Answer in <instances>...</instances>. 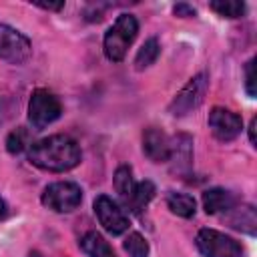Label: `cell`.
<instances>
[{
    "instance_id": "22",
    "label": "cell",
    "mask_w": 257,
    "mask_h": 257,
    "mask_svg": "<svg viewBox=\"0 0 257 257\" xmlns=\"http://www.w3.org/2000/svg\"><path fill=\"white\" fill-rule=\"evenodd\" d=\"M173 12H175V16H181V18H191V16L197 14V10H195L193 6H189V4H185V2L177 4V6L173 8Z\"/></svg>"
},
{
    "instance_id": "8",
    "label": "cell",
    "mask_w": 257,
    "mask_h": 257,
    "mask_svg": "<svg viewBox=\"0 0 257 257\" xmlns=\"http://www.w3.org/2000/svg\"><path fill=\"white\" fill-rule=\"evenodd\" d=\"M94 213H96V219L102 225V229L106 233H110L112 237L122 235L128 229V217H126V213L108 195H98L94 199Z\"/></svg>"
},
{
    "instance_id": "18",
    "label": "cell",
    "mask_w": 257,
    "mask_h": 257,
    "mask_svg": "<svg viewBox=\"0 0 257 257\" xmlns=\"http://www.w3.org/2000/svg\"><path fill=\"white\" fill-rule=\"evenodd\" d=\"M209 6L223 18H241L245 14V4L239 0H215Z\"/></svg>"
},
{
    "instance_id": "23",
    "label": "cell",
    "mask_w": 257,
    "mask_h": 257,
    "mask_svg": "<svg viewBox=\"0 0 257 257\" xmlns=\"http://www.w3.org/2000/svg\"><path fill=\"white\" fill-rule=\"evenodd\" d=\"M34 6L38 8H44V10H62L64 8V2H34Z\"/></svg>"
},
{
    "instance_id": "25",
    "label": "cell",
    "mask_w": 257,
    "mask_h": 257,
    "mask_svg": "<svg viewBox=\"0 0 257 257\" xmlns=\"http://www.w3.org/2000/svg\"><path fill=\"white\" fill-rule=\"evenodd\" d=\"M8 215V205H6V201L0 197V219H4Z\"/></svg>"
},
{
    "instance_id": "5",
    "label": "cell",
    "mask_w": 257,
    "mask_h": 257,
    "mask_svg": "<svg viewBox=\"0 0 257 257\" xmlns=\"http://www.w3.org/2000/svg\"><path fill=\"white\" fill-rule=\"evenodd\" d=\"M42 205L56 213H70L82 201V189L70 181H58L48 185L40 197Z\"/></svg>"
},
{
    "instance_id": "4",
    "label": "cell",
    "mask_w": 257,
    "mask_h": 257,
    "mask_svg": "<svg viewBox=\"0 0 257 257\" xmlns=\"http://www.w3.org/2000/svg\"><path fill=\"white\" fill-rule=\"evenodd\" d=\"M62 112V104L58 100V96H54L50 90L46 88H36L28 100V122L40 131L44 126H48L50 122H54Z\"/></svg>"
},
{
    "instance_id": "11",
    "label": "cell",
    "mask_w": 257,
    "mask_h": 257,
    "mask_svg": "<svg viewBox=\"0 0 257 257\" xmlns=\"http://www.w3.org/2000/svg\"><path fill=\"white\" fill-rule=\"evenodd\" d=\"M237 205V197L227 191V189H209L203 193V209L207 215H219V213H229Z\"/></svg>"
},
{
    "instance_id": "16",
    "label": "cell",
    "mask_w": 257,
    "mask_h": 257,
    "mask_svg": "<svg viewBox=\"0 0 257 257\" xmlns=\"http://www.w3.org/2000/svg\"><path fill=\"white\" fill-rule=\"evenodd\" d=\"M112 183H114V191L118 193L120 201L126 205L128 199H131V195H133V191H135V185H137L135 179H133V171H131V167L120 165V167L114 171V179H112Z\"/></svg>"
},
{
    "instance_id": "14",
    "label": "cell",
    "mask_w": 257,
    "mask_h": 257,
    "mask_svg": "<svg viewBox=\"0 0 257 257\" xmlns=\"http://www.w3.org/2000/svg\"><path fill=\"white\" fill-rule=\"evenodd\" d=\"M167 207L171 209V213H175L177 217H183V219H191L197 211L195 199L187 193H169L167 195Z\"/></svg>"
},
{
    "instance_id": "12",
    "label": "cell",
    "mask_w": 257,
    "mask_h": 257,
    "mask_svg": "<svg viewBox=\"0 0 257 257\" xmlns=\"http://www.w3.org/2000/svg\"><path fill=\"white\" fill-rule=\"evenodd\" d=\"M80 249L88 255V257H116L112 247L108 245V241L96 233V231H88L82 235L80 239Z\"/></svg>"
},
{
    "instance_id": "24",
    "label": "cell",
    "mask_w": 257,
    "mask_h": 257,
    "mask_svg": "<svg viewBox=\"0 0 257 257\" xmlns=\"http://www.w3.org/2000/svg\"><path fill=\"white\" fill-rule=\"evenodd\" d=\"M255 126H257V118L253 116L251 124H249V141H251V145H255Z\"/></svg>"
},
{
    "instance_id": "1",
    "label": "cell",
    "mask_w": 257,
    "mask_h": 257,
    "mask_svg": "<svg viewBox=\"0 0 257 257\" xmlns=\"http://www.w3.org/2000/svg\"><path fill=\"white\" fill-rule=\"evenodd\" d=\"M82 159L78 143L68 135H50L28 147V161L50 173H64L74 169Z\"/></svg>"
},
{
    "instance_id": "13",
    "label": "cell",
    "mask_w": 257,
    "mask_h": 257,
    "mask_svg": "<svg viewBox=\"0 0 257 257\" xmlns=\"http://www.w3.org/2000/svg\"><path fill=\"white\" fill-rule=\"evenodd\" d=\"M229 213H233L229 217V225L237 231H243V233H249V235H255V229H257V217H255V209L251 205H243V207H233Z\"/></svg>"
},
{
    "instance_id": "9",
    "label": "cell",
    "mask_w": 257,
    "mask_h": 257,
    "mask_svg": "<svg viewBox=\"0 0 257 257\" xmlns=\"http://www.w3.org/2000/svg\"><path fill=\"white\" fill-rule=\"evenodd\" d=\"M207 122H209V128H211L213 137L217 141H223V143H229V141L237 139L243 131L241 116L237 112L229 110V108H223V106L211 108Z\"/></svg>"
},
{
    "instance_id": "20",
    "label": "cell",
    "mask_w": 257,
    "mask_h": 257,
    "mask_svg": "<svg viewBox=\"0 0 257 257\" xmlns=\"http://www.w3.org/2000/svg\"><path fill=\"white\" fill-rule=\"evenodd\" d=\"M26 147H30L26 128L20 126V128H16V131H12V133L8 135V139H6V149H8V153L18 155V153H22Z\"/></svg>"
},
{
    "instance_id": "26",
    "label": "cell",
    "mask_w": 257,
    "mask_h": 257,
    "mask_svg": "<svg viewBox=\"0 0 257 257\" xmlns=\"http://www.w3.org/2000/svg\"><path fill=\"white\" fill-rule=\"evenodd\" d=\"M28 257H44V255H42V253H38V251H30V253H28Z\"/></svg>"
},
{
    "instance_id": "21",
    "label": "cell",
    "mask_w": 257,
    "mask_h": 257,
    "mask_svg": "<svg viewBox=\"0 0 257 257\" xmlns=\"http://www.w3.org/2000/svg\"><path fill=\"white\" fill-rule=\"evenodd\" d=\"M245 90L251 98L257 94V90H255V58H251L245 64Z\"/></svg>"
},
{
    "instance_id": "6",
    "label": "cell",
    "mask_w": 257,
    "mask_h": 257,
    "mask_svg": "<svg viewBox=\"0 0 257 257\" xmlns=\"http://www.w3.org/2000/svg\"><path fill=\"white\" fill-rule=\"evenodd\" d=\"M207 88H209V76H207V72L195 74V76L175 94V98H173L171 104H169V112H171L173 116H185V114H189L191 110H195V108L203 102V98H205V94H207Z\"/></svg>"
},
{
    "instance_id": "17",
    "label": "cell",
    "mask_w": 257,
    "mask_h": 257,
    "mask_svg": "<svg viewBox=\"0 0 257 257\" xmlns=\"http://www.w3.org/2000/svg\"><path fill=\"white\" fill-rule=\"evenodd\" d=\"M159 54H161V44H159V40H157V38L145 40V44L139 48V52H137V56H135V68H137V70L149 68L151 64L157 62Z\"/></svg>"
},
{
    "instance_id": "7",
    "label": "cell",
    "mask_w": 257,
    "mask_h": 257,
    "mask_svg": "<svg viewBox=\"0 0 257 257\" xmlns=\"http://www.w3.org/2000/svg\"><path fill=\"white\" fill-rule=\"evenodd\" d=\"M32 56V42L20 30L0 24V58L12 64H22Z\"/></svg>"
},
{
    "instance_id": "2",
    "label": "cell",
    "mask_w": 257,
    "mask_h": 257,
    "mask_svg": "<svg viewBox=\"0 0 257 257\" xmlns=\"http://www.w3.org/2000/svg\"><path fill=\"white\" fill-rule=\"evenodd\" d=\"M137 32H139L137 18L133 14H120L104 34V40H102L104 56L112 62H120L124 58L128 46L135 42Z\"/></svg>"
},
{
    "instance_id": "15",
    "label": "cell",
    "mask_w": 257,
    "mask_h": 257,
    "mask_svg": "<svg viewBox=\"0 0 257 257\" xmlns=\"http://www.w3.org/2000/svg\"><path fill=\"white\" fill-rule=\"evenodd\" d=\"M155 193H157V189H155V185H153L151 181H141V183L135 185V191H133V195H131V199H128V203H126V207H128L133 213H141V211L153 201Z\"/></svg>"
},
{
    "instance_id": "10",
    "label": "cell",
    "mask_w": 257,
    "mask_h": 257,
    "mask_svg": "<svg viewBox=\"0 0 257 257\" xmlns=\"http://www.w3.org/2000/svg\"><path fill=\"white\" fill-rule=\"evenodd\" d=\"M143 153L153 163H167L169 157H171V141H169V137L161 128L149 126L143 133Z\"/></svg>"
},
{
    "instance_id": "19",
    "label": "cell",
    "mask_w": 257,
    "mask_h": 257,
    "mask_svg": "<svg viewBox=\"0 0 257 257\" xmlns=\"http://www.w3.org/2000/svg\"><path fill=\"white\" fill-rule=\"evenodd\" d=\"M122 247L128 253V257H149V243L141 233H128Z\"/></svg>"
},
{
    "instance_id": "3",
    "label": "cell",
    "mask_w": 257,
    "mask_h": 257,
    "mask_svg": "<svg viewBox=\"0 0 257 257\" xmlns=\"http://www.w3.org/2000/svg\"><path fill=\"white\" fill-rule=\"evenodd\" d=\"M195 245L203 257H243L245 255L239 241L215 229H201L197 233Z\"/></svg>"
}]
</instances>
